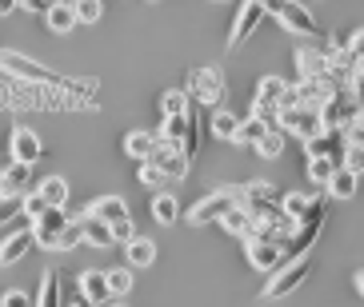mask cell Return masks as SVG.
Instances as JSON below:
<instances>
[{
  "mask_svg": "<svg viewBox=\"0 0 364 307\" xmlns=\"http://www.w3.org/2000/svg\"><path fill=\"white\" fill-rule=\"evenodd\" d=\"M277 128L284 132V136H296L300 144H304L309 136H316V132H324L321 116H316V108H304V104L280 108V112H277Z\"/></svg>",
  "mask_w": 364,
  "mask_h": 307,
  "instance_id": "obj_6",
  "label": "cell"
},
{
  "mask_svg": "<svg viewBox=\"0 0 364 307\" xmlns=\"http://www.w3.org/2000/svg\"><path fill=\"white\" fill-rule=\"evenodd\" d=\"M44 4H48V0H44Z\"/></svg>",
  "mask_w": 364,
  "mask_h": 307,
  "instance_id": "obj_50",
  "label": "cell"
},
{
  "mask_svg": "<svg viewBox=\"0 0 364 307\" xmlns=\"http://www.w3.org/2000/svg\"><path fill=\"white\" fill-rule=\"evenodd\" d=\"M112 307H129V303H112Z\"/></svg>",
  "mask_w": 364,
  "mask_h": 307,
  "instance_id": "obj_48",
  "label": "cell"
},
{
  "mask_svg": "<svg viewBox=\"0 0 364 307\" xmlns=\"http://www.w3.org/2000/svg\"><path fill=\"white\" fill-rule=\"evenodd\" d=\"M156 144H161V136L149 132V128H132L129 136H124V152H129L132 160H149Z\"/></svg>",
  "mask_w": 364,
  "mask_h": 307,
  "instance_id": "obj_24",
  "label": "cell"
},
{
  "mask_svg": "<svg viewBox=\"0 0 364 307\" xmlns=\"http://www.w3.org/2000/svg\"><path fill=\"white\" fill-rule=\"evenodd\" d=\"M0 307H33V296L12 287V291H4V296H0Z\"/></svg>",
  "mask_w": 364,
  "mask_h": 307,
  "instance_id": "obj_45",
  "label": "cell"
},
{
  "mask_svg": "<svg viewBox=\"0 0 364 307\" xmlns=\"http://www.w3.org/2000/svg\"><path fill=\"white\" fill-rule=\"evenodd\" d=\"M245 255H248V264L257 267V272H277V267L284 264L280 244H268V240H257V235L245 240Z\"/></svg>",
  "mask_w": 364,
  "mask_h": 307,
  "instance_id": "obj_12",
  "label": "cell"
},
{
  "mask_svg": "<svg viewBox=\"0 0 364 307\" xmlns=\"http://www.w3.org/2000/svg\"><path fill=\"white\" fill-rule=\"evenodd\" d=\"M124 259H129V267H152L156 264V240L132 235L129 244H124Z\"/></svg>",
  "mask_w": 364,
  "mask_h": 307,
  "instance_id": "obj_22",
  "label": "cell"
},
{
  "mask_svg": "<svg viewBox=\"0 0 364 307\" xmlns=\"http://www.w3.org/2000/svg\"><path fill=\"white\" fill-rule=\"evenodd\" d=\"M73 247H80V228H76V220H68L56 235V252H73Z\"/></svg>",
  "mask_w": 364,
  "mask_h": 307,
  "instance_id": "obj_40",
  "label": "cell"
},
{
  "mask_svg": "<svg viewBox=\"0 0 364 307\" xmlns=\"http://www.w3.org/2000/svg\"><path fill=\"white\" fill-rule=\"evenodd\" d=\"M33 307H60V272H56V267H44L41 296L33 299Z\"/></svg>",
  "mask_w": 364,
  "mask_h": 307,
  "instance_id": "obj_26",
  "label": "cell"
},
{
  "mask_svg": "<svg viewBox=\"0 0 364 307\" xmlns=\"http://www.w3.org/2000/svg\"><path fill=\"white\" fill-rule=\"evenodd\" d=\"M33 188V164H21V160H9L4 172H0V191H12V196H24Z\"/></svg>",
  "mask_w": 364,
  "mask_h": 307,
  "instance_id": "obj_15",
  "label": "cell"
},
{
  "mask_svg": "<svg viewBox=\"0 0 364 307\" xmlns=\"http://www.w3.org/2000/svg\"><path fill=\"white\" fill-rule=\"evenodd\" d=\"M9 156L21 160V164H36V160L44 156V140L36 136L33 128H12L9 132Z\"/></svg>",
  "mask_w": 364,
  "mask_h": 307,
  "instance_id": "obj_11",
  "label": "cell"
},
{
  "mask_svg": "<svg viewBox=\"0 0 364 307\" xmlns=\"http://www.w3.org/2000/svg\"><path fill=\"white\" fill-rule=\"evenodd\" d=\"M44 208H48V203L41 200V191H24V196H21V216H24L28 223H33V220H41V216H44Z\"/></svg>",
  "mask_w": 364,
  "mask_h": 307,
  "instance_id": "obj_38",
  "label": "cell"
},
{
  "mask_svg": "<svg viewBox=\"0 0 364 307\" xmlns=\"http://www.w3.org/2000/svg\"><path fill=\"white\" fill-rule=\"evenodd\" d=\"M149 160L164 172V176H168L172 184H181L184 176H188V168H193V160L184 156V152L176 148V144H164V140L156 144V148H152V156H149Z\"/></svg>",
  "mask_w": 364,
  "mask_h": 307,
  "instance_id": "obj_9",
  "label": "cell"
},
{
  "mask_svg": "<svg viewBox=\"0 0 364 307\" xmlns=\"http://www.w3.org/2000/svg\"><path fill=\"white\" fill-rule=\"evenodd\" d=\"M309 208H312V196H304V191H280V212L289 216L292 223L309 212Z\"/></svg>",
  "mask_w": 364,
  "mask_h": 307,
  "instance_id": "obj_31",
  "label": "cell"
},
{
  "mask_svg": "<svg viewBox=\"0 0 364 307\" xmlns=\"http://www.w3.org/2000/svg\"><path fill=\"white\" fill-rule=\"evenodd\" d=\"M76 228H80V244H88V247H112V228H108L105 220H97V216H80Z\"/></svg>",
  "mask_w": 364,
  "mask_h": 307,
  "instance_id": "obj_18",
  "label": "cell"
},
{
  "mask_svg": "<svg viewBox=\"0 0 364 307\" xmlns=\"http://www.w3.org/2000/svg\"><path fill=\"white\" fill-rule=\"evenodd\" d=\"M68 196H73V188H68L65 176H44L41 180V200L48 203V208H65Z\"/></svg>",
  "mask_w": 364,
  "mask_h": 307,
  "instance_id": "obj_25",
  "label": "cell"
},
{
  "mask_svg": "<svg viewBox=\"0 0 364 307\" xmlns=\"http://www.w3.org/2000/svg\"><path fill=\"white\" fill-rule=\"evenodd\" d=\"M332 168H336V160L312 156V160H309V180L316 184V188H324V184H328V176H332Z\"/></svg>",
  "mask_w": 364,
  "mask_h": 307,
  "instance_id": "obj_37",
  "label": "cell"
},
{
  "mask_svg": "<svg viewBox=\"0 0 364 307\" xmlns=\"http://www.w3.org/2000/svg\"><path fill=\"white\" fill-rule=\"evenodd\" d=\"M257 4L264 12H272L284 24V32H292V36H321V21L312 16V9L304 0H257Z\"/></svg>",
  "mask_w": 364,
  "mask_h": 307,
  "instance_id": "obj_2",
  "label": "cell"
},
{
  "mask_svg": "<svg viewBox=\"0 0 364 307\" xmlns=\"http://www.w3.org/2000/svg\"><path fill=\"white\" fill-rule=\"evenodd\" d=\"M0 72L4 76H16L24 84H48V88H65V80L48 68V64L33 60V56L16 52V48H0Z\"/></svg>",
  "mask_w": 364,
  "mask_h": 307,
  "instance_id": "obj_1",
  "label": "cell"
},
{
  "mask_svg": "<svg viewBox=\"0 0 364 307\" xmlns=\"http://www.w3.org/2000/svg\"><path fill=\"white\" fill-rule=\"evenodd\" d=\"M264 21V9H260L257 0H240V12H236L232 28H228V48H240V44L252 40V32L260 28Z\"/></svg>",
  "mask_w": 364,
  "mask_h": 307,
  "instance_id": "obj_8",
  "label": "cell"
},
{
  "mask_svg": "<svg viewBox=\"0 0 364 307\" xmlns=\"http://www.w3.org/2000/svg\"><path fill=\"white\" fill-rule=\"evenodd\" d=\"M136 176H140V184H144V188H168V176H164L161 168H156V164H152V160H140V168H136Z\"/></svg>",
  "mask_w": 364,
  "mask_h": 307,
  "instance_id": "obj_36",
  "label": "cell"
},
{
  "mask_svg": "<svg viewBox=\"0 0 364 307\" xmlns=\"http://www.w3.org/2000/svg\"><path fill=\"white\" fill-rule=\"evenodd\" d=\"M85 216H97V220H105V223H117V220L129 216V203L120 200V196H97V200L85 208Z\"/></svg>",
  "mask_w": 364,
  "mask_h": 307,
  "instance_id": "obj_20",
  "label": "cell"
},
{
  "mask_svg": "<svg viewBox=\"0 0 364 307\" xmlns=\"http://www.w3.org/2000/svg\"><path fill=\"white\" fill-rule=\"evenodd\" d=\"M232 203H236V188H232V184H228V188H213L208 196H200V200L188 208V223H193V228L216 223L220 216L228 212V208H232Z\"/></svg>",
  "mask_w": 364,
  "mask_h": 307,
  "instance_id": "obj_5",
  "label": "cell"
},
{
  "mask_svg": "<svg viewBox=\"0 0 364 307\" xmlns=\"http://www.w3.org/2000/svg\"><path fill=\"white\" fill-rule=\"evenodd\" d=\"M353 287H356V296H364V272H356V276H353Z\"/></svg>",
  "mask_w": 364,
  "mask_h": 307,
  "instance_id": "obj_46",
  "label": "cell"
},
{
  "mask_svg": "<svg viewBox=\"0 0 364 307\" xmlns=\"http://www.w3.org/2000/svg\"><path fill=\"white\" fill-rule=\"evenodd\" d=\"M216 4H220V0H216Z\"/></svg>",
  "mask_w": 364,
  "mask_h": 307,
  "instance_id": "obj_51",
  "label": "cell"
},
{
  "mask_svg": "<svg viewBox=\"0 0 364 307\" xmlns=\"http://www.w3.org/2000/svg\"><path fill=\"white\" fill-rule=\"evenodd\" d=\"M68 223L65 208H44L41 220H33V244H41V252H56V235Z\"/></svg>",
  "mask_w": 364,
  "mask_h": 307,
  "instance_id": "obj_10",
  "label": "cell"
},
{
  "mask_svg": "<svg viewBox=\"0 0 364 307\" xmlns=\"http://www.w3.org/2000/svg\"><path fill=\"white\" fill-rule=\"evenodd\" d=\"M33 228H16V232H9L4 240H0V267H12L21 264L24 255L33 252Z\"/></svg>",
  "mask_w": 364,
  "mask_h": 307,
  "instance_id": "obj_13",
  "label": "cell"
},
{
  "mask_svg": "<svg viewBox=\"0 0 364 307\" xmlns=\"http://www.w3.org/2000/svg\"><path fill=\"white\" fill-rule=\"evenodd\" d=\"M356 188H360V172H348V168H341V164L332 168L328 184H324V191H328V196H336V200H353Z\"/></svg>",
  "mask_w": 364,
  "mask_h": 307,
  "instance_id": "obj_19",
  "label": "cell"
},
{
  "mask_svg": "<svg viewBox=\"0 0 364 307\" xmlns=\"http://www.w3.org/2000/svg\"><path fill=\"white\" fill-rule=\"evenodd\" d=\"M76 287H80V296H85L92 307H105V303H108V284H105V272H100V267H88V272H80Z\"/></svg>",
  "mask_w": 364,
  "mask_h": 307,
  "instance_id": "obj_17",
  "label": "cell"
},
{
  "mask_svg": "<svg viewBox=\"0 0 364 307\" xmlns=\"http://www.w3.org/2000/svg\"><path fill=\"white\" fill-rule=\"evenodd\" d=\"M289 92V80L284 76H260L257 80V100H268V104L280 108V96Z\"/></svg>",
  "mask_w": 364,
  "mask_h": 307,
  "instance_id": "obj_30",
  "label": "cell"
},
{
  "mask_svg": "<svg viewBox=\"0 0 364 307\" xmlns=\"http://www.w3.org/2000/svg\"><path fill=\"white\" fill-rule=\"evenodd\" d=\"M112 228V244H129L132 235H136V228H132V216H124V220H117V223H108Z\"/></svg>",
  "mask_w": 364,
  "mask_h": 307,
  "instance_id": "obj_44",
  "label": "cell"
},
{
  "mask_svg": "<svg viewBox=\"0 0 364 307\" xmlns=\"http://www.w3.org/2000/svg\"><path fill=\"white\" fill-rule=\"evenodd\" d=\"M336 164H341V168H348V172H360L364 168V144H344Z\"/></svg>",
  "mask_w": 364,
  "mask_h": 307,
  "instance_id": "obj_39",
  "label": "cell"
},
{
  "mask_svg": "<svg viewBox=\"0 0 364 307\" xmlns=\"http://www.w3.org/2000/svg\"><path fill=\"white\" fill-rule=\"evenodd\" d=\"M236 203H245L252 216L280 212V188H277V184H268V180L240 184V188H236Z\"/></svg>",
  "mask_w": 364,
  "mask_h": 307,
  "instance_id": "obj_7",
  "label": "cell"
},
{
  "mask_svg": "<svg viewBox=\"0 0 364 307\" xmlns=\"http://www.w3.org/2000/svg\"><path fill=\"white\" fill-rule=\"evenodd\" d=\"M16 9V0H0V16H4V12H12Z\"/></svg>",
  "mask_w": 364,
  "mask_h": 307,
  "instance_id": "obj_47",
  "label": "cell"
},
{
  "mask_svg": "<svg viewBox=\"0 0 364 307\" xmlns=\"http://www.w3.org/2000/svg\"><path fill=\"white\" fill-rule=\"evenodd\" d=\"M216 223H220L228 235H236V240H248V235H252V212H248L245 203H232Z\"/></svg>",
  "mask_w": 364,
  "mask_h": 307,
  "instance_id": "obj_21",
  "label": "cell"
},
{
  "mask_svg": "<svg viewBox=\"0 0 364 307\" xmlns=\"http://www.w3.org/2000/svg\"><path fill=\"white\" fill-rule=\"evenodd\" d=\"M341 148H344V140L336 136V132H316V136L304 140V156H328V160H341Z\"/></svg>",
  "mask_w": 364,
  "mask_h": 307,
  "instance_id": "obj_23",
  "label": "cell"
},
{
  "mask_svg": "<svg viewBox=\"0 0 364 307\" xmlns=\"http://www.w3.org/2000/svg\"><path fill=\"white\" fill-rule=\"evenodd\" d=\"M76 24H100L105 21V0H73Z\"/></svg>",
  "mask_w": 364,
  "mask_h": 307,
  "instance_id": "obj_33",
  "label": "cell"
},
{
  "mask_svg": "<svg viewBox=\"0 0 364 307\" xmlns=\"http://www.w3.org/2000/svg\"><path fill=\"white\" fill-rule=\"evenodd\" d=\"M21 216V196H12V191H0V223H9Z\"/></svg>",
  "mask_w": 364,
  "mask_h": 307,
  "instance_id": "obj_42",
  "label": "cell"
},
{
  "mask_svg": "<svg viewBox=\"0 0 364 307\" xmlns=\"http://www.w3.org/2000/svg\"><path fill=\"white\" fill-rule=\"evenodd\" d=\"M60 284H65V276H60ZM60 307H92V303L80 296V287H76V284H65V287H60Z\"/></svg>",
  "mask_w": 364,
  "mask_h": 307,
  "instance_id": "obj_43",
  "label": "cell"
},
{
  "mask_svg": "<svg viewBox=\"0 0 364 307\" xmlns=\"http://www.w3.org/2000/svg\"><path fill=\"white\" fill-rule=\"evenodd\" d=\"M292 64H296L300 76H328V52L324 48H312V44H300L296 52H292Z\"/></svg>",
  "mask_w": 364,
  "mask_h": 307,
  "instance_id": "obj_14",
  "label": "cell"
},
{
  "mask_svg": "<svg viewBox=\"0 0 364 307\" xmlns=\"http://www.w3.org/2000/svg\"><path fill=\"white\" fill-rule=\"evenodd\" d=\"M161 116H184L188 108H193V100H188V92L184 88H168V92H161Z\"/></svg>",
  "mask_w": 364,
  "mask_h": 307,
  "instance_id": "obj_28",
  "label": "cell"
},
{
  "mask_svg": "<svg viewBox=\"0 0 364 307\" xmlns=\"http://www.w3.org/2000/svg\"><path fill=\"white\" fill-rule=\"evenodd\" d=\"M149 4H156V0H149Z\"/></svg>",
  "mask_w": 364,
  "mask_h": 307,
  "instance_id": "obj_49",
  "label": "cell"
},
{
  "mask_svg": "<svg viewBox=\"0 0 364 307\" xmlns=\"http://www.w3.org/2000/svg\"><path fill=\"white\" fill-rule=\"evenodd\" d=\"M268 128H272V124H264V120H252V116H245L240 124H236V140H232V144H257V140L264 136Z\"/></svg>",
  "mask_w": 364,
  "mask_h": 307,
  "instance_id": "obj_35",
  "label": "cell"
},
{
  "mask_svg": "<svg viewBox=\"0 0 364 307\" xmlns=\"http://www.w3.org/2000/svg\"><path fill=\"white\" fill-rule=\"evenodd\" d=\"M105 284H108V299H124L132 291V267H112V272H105Z\"/></svg>",
  "mask_w": 364,
  "mask_h": 307,
  "instance_id": "obj_29",
  "label": "cell"
},
{
  "mask_svg": "<svg viewBox=\"0 0 364 307\" xmlns=\"http://www.w3.org/2000/svg\"><path fill=\"white\" fill-rule=\"evenodd\" d=\"M312 276V255H296V259H289L284 267H277L272 272V279H268V287L260 291V299H284L292 296L296 287H304V279Z\"/></svg>",
  "mask_w": 364,
  "mask_h": 307,
  "instance_id": "obj_3",
  "label": "cell"
},
{
  "mask_svg": "<svg viewBox=\"0 0 364 307\" xmlns=\"http://www.w3.org/2000/svg\"><path fill=\"white\" fill-rule=\"evenodd\" d=\"M277 112H280L277 104H268V100H257V96H252V112H248L252 120H264V124L277 128Z\"/></svg>",
  "mask_w": 364,
  "mask_h": 307,
  "instance_id": "obj_41",
  "label": "cell"
},
{
  "mask_svg": "<svg viewBox=\"0 0 364 307\" xmlns=\"http://www.w3.org/2000/svg\"><path fill=\"white\" fill-rule=\"evenodd\" d=\"M44 24H48V32H56V36H68V32L76 28L73 0H48V9H44Z\"/></svg>",
  "mask_w": 364,
  "mask_h": 307,
  "instance_id": "obj_16",
  "label": "cell"
},
{
  "mask_svg": "<svg viewBox=\"0 0 364 307\" xmlns=\"http://www.w3.org/2000/svg\"><path fill=\"white\" fill-rule=\"evenodd\" d=\"M152 220L161 223V228H168V223L181 220V203H176V196H172V191H161V196L152 200Z\"/></svg>",
  "mask_w": 364,
  "mask_h": 307,
  "instance_id": "obj_27",
  "label": "cell"
},
{
  "mask_svg": "<svg viewBox=\"0 0 364 307\" xmlns=\"http://www.w3.org/2000/svg\"><path fill=\"white\" fill-rule=\"evenodd\" d=\"M188 100L193 104H220L225 100V72L213 68V64H200L193 76H188Z\"/></svg>",
  "mask_w": 364,
  "mask_h": 307,
  "instance_id": "obj_4",
  "label": "cell"
},
{
  "mask_svg": "<svg viewBox=\"0 0 364 307\" xmlns=\"http://www.w3.org/2000/svg\"><path fill=\"white\" fill-rule=\"evenodd\" d=\"M252 148H257L264 160H280V152H284V132H280V128H268V132L257 140V144H252Z\"/></svg>",
  "mask_w": 364,
  "mask_h": 307,
  "instance_id": "obj_32",
  "label": "cell"
},
{
  "mask_svg": "<svg viewBox=\"0 0 364 307\" xmlns=\"http://www.w3.org/2000/svg\"><path fill=\"white\" fill-rule=\"evenodd\" d=\"M236 124H240V116L220 108V112L213 116V136H216V140H225V144H232V140H236Z\"/></svg>",
  "mask_w": 364,
  "mask_h": 307,
  "instance_id": "obj_34",
  "label": "cell"
}]
</instances>
